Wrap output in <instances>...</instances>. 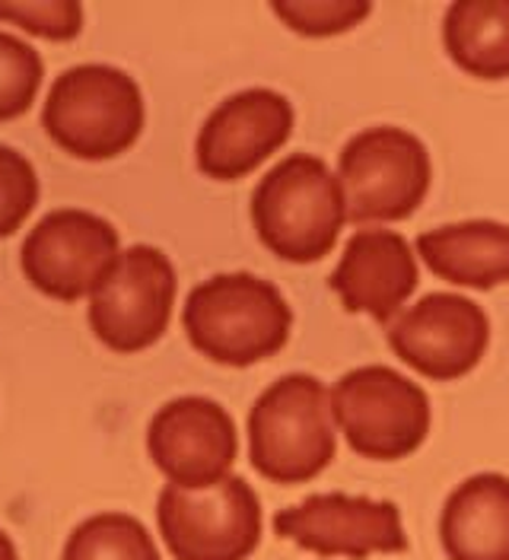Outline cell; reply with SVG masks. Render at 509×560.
Listing matches in <instances>:
<instances>
[{
  "instance_id": "obj_11",
  "label": "cell",
  "mask_w": 509,
  "mask_h": 560,
  "mask_svg": "<svg viewBox=\"0 0 509 560\" xmlns=\"http://www.w3.org/2000/svg\"><path fill=\"white\" fill-rule=\"evenodd\" d=\"M385 338L414 373L452 383L481 363L490 345V318L468 296L427 293L389 325Z\"/></svg>"
},
{
  "instance_id": "obj_4",
  "label": "cell",
  "mask_w": 509,
  "mask_h": 560,
  "mask_svg": "<svg viewBox=\"0 0 509 560\" xmlns=\"http://www.w3.org/2000/svg\"><path fill=\"white\" fill-rule=\"evenodd\" d=\"M42 128L80 160H112L143 131V96L131 73L112 65H77L55 83L42 108Z\"/></svg>"
},
{
  "instance_id": "obj_3",
  "label": "cell",
  "mask_w": 509,
  "mask_h": 560,
  "mask_svg": "<svg viewBox=\"0 0 509 560\" xmlns=\"http://www.w3.org/2000/svg\"><path fill=\"white\" fill-rule=\"evenodd\" d=\"M338 450L332 392L305 373L271 383L248 415L252 468L274 485H305L319 478Z\"/></svg>"
},
{
  "instance_id": "obj_6",
  "label": "cell",
  "mask_w": 509,
  "mask_h": 560,
  "mask_svg": "<svg viewBox=\"0 0 509 560\" xmlns=\"http://www.w3.org/2000/svg\"><path fill=\"white\" fill-rule=\"evenodd\" d=\"M338 178L350 223H398L424 205L433 163L424 140L405 128L379 125L344 143Z\"/></svg>"
},
{
  "instance_id": "obj_12",
  "label": "cell",
  "mask_w": 509,
  "mask_h": 560,
  "mask_svg": "<svg viewBox=\"0 0 509 560\" xmlns=\"http://www.w3.org/2000/svg\"><path fill=\"white\" fill-rule=\"evenodd\" d=\"M153 465L178 488H210L230 478L239 455L236 420L204 395H182L163 405L147 430Z\"/></svg>"
},
{
  "instance_id": "obj_21",
  "label": "cell",
  "mask_w": 509,
  "mask_h": 560,
  "mask_svg": "<svg viewBox=\"0 0 509 560\" xmlns=\"http://www.w3.org/2000/svg\"><path fill=\"white\" fill-rule=\"evenodd\" d=\"M0 23H13L51 42H68L83 30V7L77 0H13L0 3Z\"/></svg>"
},
{
  "instance_id": "obj_19",
  "label": "cell",
  "mask_w": 509,
  "mask_h": 560,
  "mask_svg": "<svg viewBox=\"0 0 509 560\" xmlns=\"http://www.w3.org/2000/svg\"><path fill=\"white\" fill-rule=\"evenodd\" d=\"M42 58L20 35L0 33V121L20 118L42 86Z\"/></svg>"
},
{
  "instance_id": "obj_9",
  "label": "cell",
  "mask_w": 509,
  "mask_h": 560,
  "mask_svg": "<svg viewBox=\"0 0 509 560\" xmlns=\"http://www.w3.org/2000/svg\"><path fill=\"white\" fill-rule=\"evenodd\" d=\"M122 245L118 230L100 213L61 208L45 213L23 243V275L51 300L73 303L93 296Z\"/></svg>"
},
{
  "instance_id": "obj_8",
  "label": "cell",
  "mask_w": 509,
  "mask_h": 560,
  "mask_svg": "<svg viewBox=\"0 0 509 560\" xmlns=\"http://www.w3.org/2000/svg\"><path fill=\"white\" fill-rule=\"evenodd\" d=\"M175 268L153 245H131L90 296V328L108 350L137 353L153 348L170 328L175 306Z\"/></svg>"
},
{
  "instance_id": "obj_15",
  "label": "cell",
  "mask_w": 509,
  "mask_h": 560,
  "mask_svg": "<svg viewBox=\"0 0 509 560\" xmlns=\"http://www.w3.org/2000/svg\"><path fill=\"white\" fill-rule=\"evenodd\" d=\"M446 560H509V478L472 475L452 490L440 513Z\"/></svg>"
},
{
  "instance_id": "obj_17",
  "label": "cell",
  "mask_w": 509,
  "mask_h": 560,
  "mask_svg": "<svg viewBox=\"0 0 509 560\" xmlns=\"http://www.w3.org/2000/svg\"><path fill=\"white\" fill-rule=\"evenodd\" d=\"M442 45L477 80L509 77V0H455L442 20Z\"/></svg>"
},
{
  "instance_id": "obj_16",
  "label": "cell",
  "mask_w": 509,
  "mask_h": 560,
  "mask_svg": "<svg viewBox=\"0 0 509 560\" xmlns=\"http://www.w3.org/2000/svg\"><path fill=\"white\" fill-rule=\"evenodd\" d=\"M417 255L437 278L455 287L490 290L509 283V223L465 220L417 236Z\"/></svg>"
},
{
  "instance_id": "obj_13",
  "label": "cell",
  "mask_w": 509,
  "mask_h": 560,
  "mask_svg": "<svg viewBox=\"0 0 509 560\" xmlns=\"http://www.w3.org/2000/svg\"><path fill=\"white\" fill-rule=\"evenodd\" d=\"M293 135V105L284 93L252 86L217 105L204 121L195 156L198 170L217 182L255 173Z\"/></svg>"
},
{
  "instance_id": "obj_23",
  "label": "cell",
  "mask_w": 509,
  "mask_h": 560,
  "mask_svg": "<svg viewBox=\"0 0 509 560\" xmlns=\"http://www.w3.org/2000/svg\"><path fill=\"white\" fill-rule=\"evenodd\" d=\"M0 560H20V555H16V545L10 541V535L0 528Z\"/></svg>"
},
{
  "instance_id": "obj_2",
  "label": "cell",
  "mask_w": 509,
  "mask_h": 560,
  "mask_svg": "<svg viewBox=\"0 0 509 560\" xmlns=\"http://www.w3.org/2000/svg\"><path fill=\"white\" fill-rule=\"evenodd\" d=\"M252 223L265 248L293 265L322 261L347 223L340 178L325 160L293 153L255 185Z\"/></svg>"
},
{
  "instance_id": "obj_18",
  "label": "cell",
  "mask_w": 509,
  "mask_h": 560,
  "mask_svg": "<svg viewBox=\"0 0 509 560\" xmlns=\"http://www.w3.org/2000/svg\"><path fill=\"white\" fill-rule=\"evenodd\" d=\"M61 560H163L150 528L128 513H100L68 535Z\"/></svg>"
},
{
  "instance_id": "obj_14",
  "label": "cell",
  "mask_w": 509,
  "mask_h": 560,
  "mask_svg": "<svg viewBox=\"0 0 509 560\" xmlns=\"http://www.w3.org/2000/svg\"><path fill=\"white\" fill-rule=\"evenodd\" d=\"M420 283L417 255L395 230H357L332 271V290L340 306L354 315H370L389 325L402 315V306Z\"/></svg>"
},
{
  "instance_id": "obj_7",
  "label": "cell",
  "mask_w": 509,
  "mask_h": 560,
  "mask_svg": "<svg viewBox=\"0 0 509 560\" xmlns=\"http://www.w3.org/2000/svg\"><path fill=\"white\" fill-rule=\"evenodd\" d=\"M157 525L175 560H248L262 545V500L245 478L210 488L166 485L157 500Z\"/></svg>"
},
{
  "instance_id": "obj_10",
  "label": "cell",
  "mask_w": 509,
  "mask_h": 560,
  "mask_svg": "<svg viewBox=\"0 0 509 560\" xmlns=\"http://www.w3.org/2000/svg\"><path fill=\"white\" fill-rule=\"evenodd\" d=\"M274 532L319 558L363 560L373 555H405L407 532L392 500L354 493H312L280 510Z\"/></svg>"
},
{
  "instance_id": "obj_20",
  "label": "cell",
  "mask_w": 509,
  "mask_h": 560,
  "mask_svg": "<svg viewBox=\"0 0 509 560\" xmlns=\"http://www.w3.org/2000/svg\"><path fill=\"white\" fill-rule=\"evenodd\" d=\"M274 16L309 38H328V35L350 33L370 16L367 0H277L271 3Z\"/></svg>"
},
{
  "instance_id": "obj_1",
  "label": "cell",
  "mask_w": 509,
  "mask_h": 560,
  "mask_svg": "<svg viewBox=\"0 0 509 560\" xmlns=\"http://www.w3.org/2000/svg\"><path fill=\"white\" fill-rule=\"evenodd\" d=\"M192 348L223 366H252L287 348L293 313L271 280L248 271L198 283L182 310Z\"/></svg>"
},
{
  "instance_id": "obj_5",
  "label": "cell",
  "mask_w": 509,
  "mask_h": 560,
  "mask_svg": "<svg viewBox=\"0 0 509 560\" xmlns=\"http://www.w3.org/2000/svg\"><path fill=\"white\" fill-rule=\"evenodd\" d=\"M332 418L357 455L398 462L424 446L433 408L405 373L370 363L344 373L332 388Z\"/></svg>"
},
{
  "instance_id": "obj_22",
  "label": "cell",
  "mask_w": 509,
  "mask_h": 560,
  "mask_svg": "<svg viewBox=\"0 0 509 560\" xmlns=\"http://www.w3.org/2000/svg\"><path fill=\"white\" fill-rule=\"evenodd\" d=\"M38 205V175L33 163L0 143V240L16 233Z\"/></svg>"
}]
</instances>
